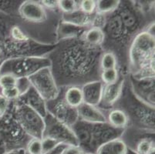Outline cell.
Segmentation results:
<instances>
[{"instance_id": "1", "label": "cell", "mask_w": 155, "mask_h": 154, "mask_svg": "<svg viewBox=\"0 0 155 154\" xmlns=\"http://www.w3.org/2000/svg\"><path fill=\"white\" fill-rule=\"evenodd\" d=\"M130 61L136 73L147 69H154V36L140 32L134 39L130 48Z\"/></svg>"}, {"instance_id": "2", "label": "cell", "mask_w": 155, "mask_h": 154, "mask_svg": "<svg viewBox=\"0 0 155 154\" xmlns=\"http://www.w3.org/2000/svg\"><path fill=\"white\" fill-rule=\"evenodd\" d=\"M30 86L45 101H53L59 95V90L49 66L41 68L28 77Z\"/></svg>"}, {"instance_id": "3", "label": "cell", "mask_w": 155, "mask_h": 154, "mask_svg": "<svg viewBox=\"0 0 155 154\" xmlns=\"http://www.w3.org/2000/svg\"><path fill=\"white\" fill-rule=\"evenodd\" d=\"M17 120L24 132L32 138L41 139L45 130V120L36 111L25 103L16 108Z\"/></svg>"}, {"instance_id": "4", "label": "cell", "mask_w": 155, "mask_h": 154, "mask_svg": "<svg viewBox=\"0 0 155 154\" xmlns=\"http://www.w3.org/2000/svg\"><path fill=\"white\" fill-rule=\"evenodd\" d=\"M44 120L45 130L43 136L51 137L60 143L68 146H79L78 140L71 127L57 120L50 113H48Z\"/></svg>"}, {"instance_id": "5", "label": "cell", "mask_w": 155, "mask_h": 154, "mask_svg": "<svg viewBox=\"0 0 155 154\" xmlns=\"http://www.w3.org/2000/svg\"><path fill=\"white\" fill-rule=\"evenodd\" d=\"M52 110H48V113L53 116L60 122L72 127L79 120L77 110L67 105L65 101L60 100L52 106Z\"/></svg>"}, {"instance_id": "6", "label": "cell", "mask_w": 155, "mask_h": 154, "mask_svg": "<svg viewBox=\"0 0 155 154\" xmlns=\"http://www.w3.org/2000/svg\"><path fill=\"white\" fill-rule=\"evenodd\" d=\"M19 12L22 18L29 22H43L47 19L45 8L36 1H25L19 7Z\"/></svg>"}, {"instance_id": "7", "label": "cell", "mask_w": 155, "mask_h": 154, "mask_svg": "<svg viewBox=\"0 0 155 154\" xmlns=\"http://www.w3.org/2000/svg\"><path fill=\"white\" fill-rule=\"evenodd\" d=\"M104 83L101 80H95L85 83L81 88L84 103L97 106L102 99Z\"/></svg>"}, {"instance_id": "8", "label": "cell", "mask_w": 155, "mask_h": 154, "mask_svg": "<svg viewBox=\"0 0 155 154\" xmlns=\"http://www.w3.org/2000/svg\"><path fill=\"white\" fill-rule=\"evenodd\" d=\"M77 110L79 120L89 123H105L107 122V117L104 113L97 108V106L83 103Z\"/></svg>"}, {"instance_id": "9", "label": "cell", "mask_w": 155, "mask_h": 154, "mask_svg": "<svg viewBox=\"0 0 155 154\" xmlns=\"http://www.w3.org/2000/svg\"><path fill=\"white\" fill-rule=\"evenodd\" d=\"M26 96V103H24L29 107L34 110L40 116L45 118L48 113L47 106L46 101L41 97L39 93L30 86L29 89L22 94Z\"/></svg>"}, {"instance_id": "10", "label": "cell", "mask_w": 155, "mask_h": 154, "mask_svg": "<svg viewBox=\"0 0 155 154\" xmlns=\"http://www.w3.org/2000/svg\"><path fill=\"white\" fill-rule=\"evenodd\" d=\"M123 80H120V81L118 80L117 83L114 84H104L101 103L107 106L114 105L119 100L121 94L123 93Z\"/></svg>"}, {"instance_id": "11", "label": "cell", "mask_w": 155, "mask_h": 154, "mask_svg": "<svg viewBox=\"0 0 155 154\" xmlns=\"http://www.w3.org/2000/svg\"><path fill=\"white\" fill-rule=\"evenodd\" d=\"M76 49L75 50H71L70 53L67 54V59H65L66 60V64L67 67L70 70V72L75 73H83L85 72V70H87L88 68V59L87 56H84L83 54V52L81 50L80 51V54L76 53Z\"/></svg>"}, {"instance_id": "12", "label": "cell", "mask_w": 155, "mask_h": 154, "mask_svg": "<svg viewBox=\"0 0 155 154\" xmlns=\"http://www.w3.org/2000/svg\"><path fill=\"white\" fill-rule=\"evenodd\" d=\"M127 149L126 143L120 138H117L101 144L95 154H127Z\"/></svg>"}, {"instance_id": "13", "label": "cell", "mask_w": 155, "mask_h": 154, "mask_svg": "<svg viewBox=\"0 0 155 154\" xmlns=\"http://www.w3.org/2000/svg\"><path fill=\"white\" fill-rule=\"evenodd\" d=\"M93 18H94V15L84 13L79 8L78 10L72 13L64 14L63 20H64V22L82 28L86 25H91Z\"/></svg>"}, {"instance_id": "14", "label": "cell", "mask_w": 155, "mask_h": 154, "mask_svg": "<svg viewBox=\"0 0 155 154\" xmlns=\"http://www.w3.org/2000/svg\"><path fill=\"white\" fill-rule=\"evenodd\" d=\"M107 122L115 129H123L127 126L129 118L126 113L122 110L115 109L111 110L107 117Z\"/></svg>"}, {"instance_id": "15", "label": "cell", "mask_w": 155, "mask_h": 154, "mask_svg": "<svg viewBox=\"0 0 155 154\" xmlns=\"http://www.w3.org/2000/svg\"><path fill=\"white\" fill-rule=\"evenodd\" d=\"M63 100L70 107L77 109L84 103L81 88L78 87H71L67 89L64 93Z\"/></svg>"}, {"instance_id": "16", "label": "cell", "mask_w": 155, "mask_h": 154, "mask_svg": "<svg viewBox=\"0 0 155 154\" xmlns=\"http://www.w3.org/2000/svg\"><path fill=\"white\" fill-rule=\"evenodd\" d=\"M105 34L103 29L91 27L84 34V40L86 43L92 46H98L104 42Z\"/></svg>"}, {"instance_id": "17", "label": "cell", "mask_w": 155, "mask_h": 154, "mask_svg": "<svg viewBox=\"0 0 155 154\" xmlns=\"http://www.w3.org/2000/svg\"><path fill=\"white\" fill-rule=\"evenodd\" d=\"M120 1L118 0H101V1H96L97 6H96V13L103 14L113 12L116 10L120 5Z\"/></svg>"}, {"instance_id": "18", "label": "cell", "mask_w": 155, "mask_h": 154, "mask_svg": "<svg viewBox=\"0 0 155 154\" xmlns=\"http://www.w3.org/2000/svg\"><path fill=\"white\" fill-rule=\"evenodd\" d=\"M123 22L121 21L120 17L117 15L113 17L107 22V32L114 38H117L123 33Z\"/></svg>"}, {"instance_id": "19", "label": "cell", "mask_w": 155, "mask_h": 154, "mask_svg": "<svg viewBox=\"0 0 155 154\" xmlns=\"http://www.w3.org/2000/svg\"><path fill=\"white\" fill-rule=\"evenodd\" d=\"M101 69L102 70L117 69V57L112 52H107L102 55L101 58Z\"/></svg>"}, {"instance_id": "20", "label": "cell", "mask_w": 155, "mask_h": 154, "mask_svg": "<svg viewBox=\"0 0 155 154\" xmlns=\"http://www.w3.org/2000/svg\"><path fill=\"white\" fill-rule=\"evenodd\" d=\"M153 146H154V141L153 139L143 138L138 141L133 150L137 154H147Z\"/></svg>"}, {"instance_id": "21", "label": "cell", "mask_w": 155, "mask_h": 154, "mask_svg": "<svg viewBox=\"0 0 155 154\" xmlns=\"http://www.w3.org/2000/svg\"><path fill=\"white\" fill-rule=\"evenodd\" d=\"M118 71L117 69L102 70L101 81L104 85L114 84L118 81Z\"/></svg>"}, {"instance_id": "22", "label": "cell", "mask_w": 155, "mask_h": 154, "mask_svg": "<svg viewBox=\"0 0 155 154\" xmlns=\"http://www.w3.org/2000/svg\"><path fill=\"white\" fill-rule=\"evenodd\" d=\"M58 8L65 14L72 13L79 9V3L73 0H60L58 1Z\"/></svg>"}, {"instance_id": "23", "label": "cell", "mask_w": 155, "mask_h": 154, "mask_svg": "<svg viewBox=\"0 0 155 154\" xmlns=\"http://www.w3.org/2000/svg\"><path fill=\"white\" fill-rule=\"evenodd\" d=\"M26 151L28 154H43L41 139L32 138L26 143Z\"/></svg>"}, {"instance_id": "24", "label": "cell", "mask_w": 155, "mask_h": 154, "mask_svg": "<svg viewBox=\"0 0 155 154\" xmlns=\"http://www.w3.org/2000/svg\"><path fill=\"white\" fill-rule=\"evenodd\" d=\"M19 79L9 73H4L0 75V87L2 89L15 87L18 85Z\"/></svg>"}, {"instance_id": "25", "label": "cell", "mask_w": 155, "mask_h": 154, "mask_svg": "<svg viewBox=\"0 0 155 154\" xmlns=\"http://www.w3.org/2000/svg\"><path fill=\"white\" fill-rule=\"evenodd\" d=\"M41 143L43 154H48L60 144V142L49 136H43L41 139Z\"/></svg>"}, {"instance_id": "26", "label": "cell", "mask_w": 155, "mask_h": 154, "mask_svg": "<svg viewBox=\"0 0 155 154\" xmlns=\"http://www.w3.org/2000/svg\"><path fill=\"white\" fill-rule=\"evenodd\" d=\"M2 95L9 101V100H17L22 95V93L18 86H15V87L2 89Z\"/></svg>"}, {"instance_id": "27", "label": "cell", "mask_w": 155, "mask_h": 154, "mask_svg": "<svg viewBox=\"0 0 155 154\" xmlns=\"http://www.w3.org/2000/svg\"><path fill=\"white\" fill-rule=\"evenodd\" d=\"M120 19L123 25L127 28H131L136 23V18L130 11L124 10L120 12Z\"/></svg>"}, {"instance_id": "28", "label": "cell", "mask_w": 155, "mask_h": 154, "mask_svg": "<svg viewBox=\"0 0 155 154\" xmlns=\"http://www.w3.org/2000/svg\"><path fill=\"white\" fill-rule=\"evenodd\" d=\"M96 6L97 3L94 0H84L79 3V8L83 12L88 15H93L96 12Z\"/></svg>"}, {"instance_id": "29", "label": "cell", "mask_w": 155, "mask_h": 154, "mask_svg": "<svg viewBox=\"0 0 155 154\" xmlns=\"http://www.w3.org/2000/svg\"><path fill=\"white\" fill-rule=\"evenodd\" d=\"M11 36H12V39L13 40L19 41V42H23V41H26L28 39L27 36L24 34V32L18 26H14L12 28Z\"/></svg>"}, {"instance_id": "30", "label": "cell", "mask_w": 155, "mask_h": 154, "mask_svg": "<svg viewBox=\"0 0 155 154\" xmlns=\"http://www.w3.org/2000/svg\"><path fill=\"white\" fill-rule=\"evenodd\" d=\"M106 23H107V19H106L105 15L96 13V15H94L91 25H92V27L99 28V29H102V28L105 26Z\"/></svg>"}, {"instance_id": "31", "label": "cell", "mask_w": 155, "mask_h": 154, "mask_svg": "<svg viewBox=\"0 0 155 154\" xmlns=\"http://www.w3.org/2000/svg\"><path fill=\"white\" fill-rule=\"evenodd\" d=\"M84 150L80 146H67L60 154H84Z\"/></svg>"}, {"instance_id": "32", "label": "cell", "mask_w": 155, "mask_h": 154, "mask_svg": "<svg viewBox=\"0 0 155 154\" xmlns=\"http://www.w3.org/2000/svg\"><path fill=\"white\" fill-rule=\"evenodd\" d=\"M9 101L5 99L2 94H0V116L6 113L7 110L9 108Z\"/></svg>"}, {"instance_id": "33", "label": "cell", "mask_w": 155, "mask_h": 154, "mask_svg": "<svg viewBox=\"0 0 155 154\" xmlns=\"http://www.w3.org/2000/svg\"><path fill=\"white\" fill-rule=\"evenodd\" d=\"M41 4L43 6L46 7L47 8L50 9H55L56 8H58V1H55V0H43L41 1Z\"/></svg>"}, {"instance_id": "34", "label": "cell", "mask_w": 155, "mask_h": 154, "mask_svg": "<svg viewBox=\"0 0 155 154\" xmlns=\"http://www.w3.org/2000/svg\"><path fill=\"white\" fill-rule=\"evenodd\" d=\"M26 149L24 148H17V149H13L11 150L7 151L4 154H26Z\"/></svg>"}, {"instance_id": "35", "label": "cell", "mask_w": 155, "mask_h": 154, "mask_svg": "<svg viewBox=\"0 0 155 154\" xmlns=\"http://www.w3.org/2000/svg\"><path fill=\"white\" fill-rule=\"evenodd\" d=\"M127 154H137L135 151H134L133 149H127Z\"/></svg>"}, {"instance_id": "36", "label": "cell", "mask_w": 155, "mask_h": 154, "mask_svg": "<svg viewBox=\"0 0 155 154\" xmlns=\"http://www.w3.org/2000/svg\"><path fill=\"white\" fill-rule=\"evenodd\" d=\"M147 154H155V147L153 146V147H152L151 149H150V151H149L148 152Z\"/></svg>"}, {"instance_id": "37", "label": "cell", "mask_w": 155, "mask_h": 154, "mask_svg": "<svg viewBox=\"0 0 155 154\" xmlns=\"http://www.w3.org/2000/svg\"><path fill=\"white\" fill-rule=\"evenodd\" d=\"M84 154H95V152H84Z\"/></svg>"}]
</instances>
